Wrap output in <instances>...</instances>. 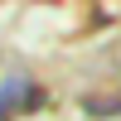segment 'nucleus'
<instances>
[{
  "instance_id": "obj_1",
  "label": "nucleus",
  "mask_w": 121,
  "mask_h": 121,
  "mask_svg": "<svg viewBox=\"0 0 121 121\" xmlns=\"http://www.w3.org/2000/svg\"><path fill=\"white\" fill-rule=\"evenodd\" d=\"M44 102V92H39V82H29V78H10V82H0V121H10L15 112H24V107Z\"/></svg>"
}]
</instances>
